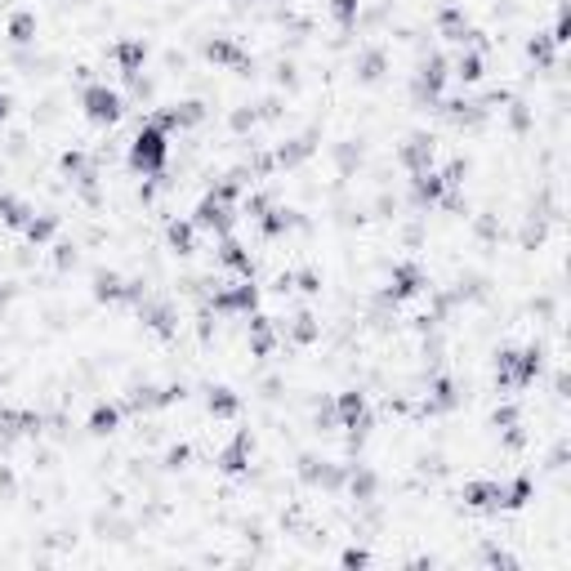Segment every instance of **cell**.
<instances>
[{
  "instance_id": "38",
  "label": "cell",
  "mask_w": 571,
  "mask_h": 571,
  "mask_svg": "<svg viewBox=\"0 0 571 571\" xmlns=\"http://www.w3.org/2000/svg\"><path fill=\"white\" fill-rule=\"evenodd\" d=\"M553 50H558V45H553V36H535V41H527V54H531L540 68H549V63H553Z\"/></svg>"
},
{
  "instance_id": "14",
  "label": "cell",
  "mask_w": 571,
  "mask_h": 571,
  "mask_svg": "<svg viewBox=\"0 0 571 571\" xmlns=\"http://www.w3.org/2000/svg\"><path fill=\"white\" fill-rule=\"evenodd\" d=\"M300 473H304V482H313V487H326V491H335V487H344V469H335L331 460H313V455H304L300 460Z\"/></svg>"
},
{
  "instance_id": "47",
  "label": "cell",
  "mask_w": 571,
  "mask_h": 571,
  "mask_svg": "<svg viewBox=\"0 0 571 571\" xmlns=\"http://www.w3.org/2000/svg\"><path fill=\"white\" fill-rule=\"evenodd\" d=\"M513 125L527 130V108H522V103H513Z\"/></svg>"
},
{
  "instance_id": "32",
  "label": "cell",
  "mask_w": 571,
  "mask_h": 571,
  "mask_svg": "<svg viewBox=\"0 0 571 571\" xmlns=\"http://www.w3.org/2000/svg\"><path fill=\"white\" fill-rule=\"evenodd\" d=\"M455 76H460L464 85L482 81V54H478V50H464V54L455 59Z\"/></svg>"
},
{
  "instance_id": "8",
  "label": "cell",
  "mask_w": 571,
  "mask_h": 571,
  "mask_svg": "<svg viewBox=\"0 0 571 571\" xmlns=\"http://www.w3.org/2000/svg\"><path fill=\"white\" fill-rule=\"evenodd\" d=\"M464 509L473 513H500L504 509V482H491V478H478V482H464Z\"/></svg>"
},
{
  "instance_id": "49",
  "label": "cell",
  "mask_w": 571,
  "mask_h": 571,
  "mask_svg": "<svg viewBox=\"0 0 571 571\" xmlns=\"http://www.w3.org/2000/svg\"><path fill=\"white\" fill-rule=\"evenodd\" d=\"M5 300H10V291H0V304H5Z\"/></svg>"
},
{
  "instance_id": "33",
  "label": "cell",
  "mask_w": 571,
  "mask_h": 571,
  "mask_svg": "<svg viewBox=\"0 0 571 571\" xmlns=\"http://www.w3.org/2000/svg\"><path fill=\"white\" fill-rule=\"evenodd\" d=\"M513 375H518V349L495 353V384L500 389H513Z\"/></svg>"
},
{
  "instance_id": "48",
  "label": "cell",
  "mask_w": 571,
  "mask_h": 571,
  "mask_svg": "<svg viewBox=\"0 0 571 571\" xmlns=\"http://www.w3.org/2000/svg\"><path fill=\"white\" fill-rule=\"evenodd\" d=\"M10 117V94H0V121Z\"/></svg>"
},
{
  "instance_id": "17",
  "label": "cell",
  "mask_w": 571,
  "mask_h": 571,
  "mask_svg": "<svg viewBox=\"0 0 571 571\" xmlns=\"http://www.w3.org/2000/svg\"><path fill=\"white\" fill-rule=\"evenodd\" d=\"M438 32H442V41H455V45H464V41L473 36V28H469L464 10H455V5H446V10L438 14Z\"/></svg>"
},
{
  "instance_id": "46",
  "label": "cell",
  "mask_w": 571,
  "mask_h": 571,
  "mask_svg": "<svg viewBox=\"0 0 571 571\" xmlns=\"http://www.w3.org/2000/svg\"><path fill=\"white\" fill-rule=\"evenodd\" d=\"M68 263H76V250L72 245H59V268H68Z\"/></svg>"
},
{
  "instance_id": "5",
  "label": "cell",
  "mask_w": 571,
  "mask_h": 571,
  "mask_svg": "<svg viewBox=\"0 0 571 571\" xmlns=\"http://www.w3.org/2000/svg\"><path fill=\"white\" fill-rule=\"evenodd\" d=\"M420 286H424V268L415 259H402L393 272H389V286H384V304H406L411 295H420Z\"/></svg>"
},
{
  "instance_id": "34",
  "label": "cell",
  "mask_w": 571,
  "mask_h": 571,
  "mask_svg": "<svg viewBox=\"0 0 571 571\" xmlns=\"http://www.w3.org/2000/svg\"><path fill=\"white\" fill-rule=\"evenodd\" d=\"M250 349L263 358V353H272V326H268V318H250Z\"/></svg>"
},
{
  "instance_id": "29",
  "label": "cell",
  "mask_w": 571,
  "mask_h": 571,
  "mask_svg": "<svg viewBox=\"0 0 571 571\" xmlns=\"http://www.w3.org/2000/svg\"><path fill=\"white\" fill-rule=\"evenodd\" d=\"M0 219H5L10 228H28V219H32V210L19 201V197H10V192H0Z\"/></svg>"
},
{
  "instance_id": "37",
  "label": "cell",
  "mask_w": 571,
  "mask_h": 571,
  "mask_svg": "<svg viewBox=\"0 0 571 571\" xmlns=\"http://www.w3.org/2000/svg\"><path fill=\"white\" fill-rule=\"evenodd\" d=\"M358 5H362V0H331V14H335V23H340L344 32L358 23Z\"/></svg>"
},
{
  "instance_id": "13",
  "label": "cell",
  "mask_w": 571,
  "mask_h": 571,
  "mask_svg": "<svg viewBox=\"0 0 571 571\" xmlns=\"http://www.w3.org/2000/svg\"><path fill=\"white\" fill-rule=\"evenodd\" d=\"M143 63H148V41L125 36V41L117 45V68H121V76H125V81H139V76H143Z\"/></svg>"
},
{
  "instance_id": "44",
  "label": "cell",
  "mask_w": 571,
  "mask_h": 571,
  "mask_svg": "<svg viewBox=\"0 0 571 571\" xmlns=\"http://www.w3.org/2000/svg\"><path fill=\"white\" fill-rule=\"evenodd\" d=\"M183 460H188V446H174V451H170V455H165V464H170V469H179V464H183Z\"/></svg>"
},
{
  "instance_id": "22",
  "label": "cell",
  "mask_w": 571,
  "mask_h": 571,
  "mask_svg": "<svg viewBox=\"0 0 571 571\" xmlns=\"http://www.w3.org/2000/svg\"><path fill=\"white\" fill-rule=\"evenodd\" d=\"M300 219H295V210H286V205H268L263 214H259V228H263V237H286Z\"/></svg>"
},
{
  "instance_id": "41",
  "label": "cell",
  "mask_w": 571,
  "mask_h": 571,
  "mask_svg": "<svg viewBox=\"0 0 571 571\" xmlns=\"http://www.w3.org/2000/svg\"><path fill=\"white\" fill-rule=\"evenodd\" d=\"M513 424H518V411L513 406H500L495 411V429H513Z\"/></svg>"
},
{
  "instance_id": "15",
  "label": "cell",
  "mask_w": 571,
  "mask_h": 571,
  "mask_svg": "<svg viewBox=\"0 0 571 571\" xmlns=\"http://www.w3.org/2000/svg\"><path fill=\"white\" fill-rule=\"evenodd\" d=\"M134 309H139V318H143V322H148L157 335H174V309H170L165 300H152V295H143Z\"/></svg>"
},
{
  "instance_id": "10",
  "label": "cell",
  "mask_w": 571,
  "mask_h": 571,
  "mask_svg": "<svg viewBox=\"0 0 571 571\" xmlns=\"http://www.w3.org/2000/svg\"><path fill=\"white\" fill-rule=\"evenodd\" d=\"M250 455H254V438L241 429V433H237V438H232V442L219 451V469H223L228 478H241V473L250 469Z\"/></svg>"
},
{
  "instance_id": "16",
  "label": "cell",
  "mask_w": 571,
  "mask_h": 571,
  "mask_svg": "<svg viewBox=\"0 0 571 571\" xmlns=\"http://www.w3.org/2000/svg\"><path fill=\"white\" fill-rule=\"evenodd\" d=\"M433 152H438V148H433L429 134H411V139L402 143V165H406L411 174H415V170H429V165H433Z\"/></svg>"
},
{
  "instance_id": "39",
  "label": "cell",
  "mask_w": 571,
  "mask_h": 571,
  "mask_svg": "<svg viewBox=\"0 0 571 571\" xmlns=\"http://www.w3.org/2000/svg\"><path fill=\"white\" fill-rule=\"evenodd\" d=\"M295 340H300V344H313V340H318V326H313V318H295Z\"/></svg>"
},
{
  "instance_id": "18",
  "label": "cell",
  "mask_w": 571,
  "mask_h": 571,
  "mask_svg": "<svg viewBox=\"0 0 571 571\" xmlns=\"http://www.w3.org/2000/svg\"><path fill=\"white\" fill-rule=\"evenodd\" d=\"M219 263H223V268H232L237 277H254V263H250L245 245H241V241H232L228 232H223V241H219Z\"/></svg>"
},
{
  "instance_id": "36",
  "label": "cell",
  "mask_w": 571,
  "mask_h": 571,
  "mask_svg": "<svg viewBox=\"0 0 571 571\" xmlns=\"http://www.w3.org/2000/svg\"><path fill=\"white\" fill-rule=\"evenodd\" d=\"M304 157H313V139H295V143H286V148L277 152L281 165H300Z\"/></svg>"
},
{
  "instance_id": "28",
  "label": "cell",
  "mask_w": 571,
  "mask_h": 571,
  "mask_svg": "<svg viewBox=\"0 0 571 571\" xmlns=\"http://www.w3.org/2000/svg\"><path fill=\"white\" fill-rule=\"evenodd\" d=\"M63 170H68L81 188H94V165H90L85 152H63Z\"/></svg>"
},
{
  "instance_id": "40",
  "label": "cell",
  "mask_w": 571,
  "mask_h": 571,
  "mask_svg": "<svg viewBox=\"0 0 571 571\" xmlns=\"http://www.w3.org/2000/svg\"><path fill=\"white\" fill-rule=\"evenodd\" d=\"M482 558H487V562H491V567H509V571H513V567H518V558H513V553H504V549H487V553H482Z\"/></svg>"
},
{
  "instance_id": "23",
  "label": "cell",
  "mask_w": 571,
  "mask_h": 571,
  "mask_svg": "<svg viewBox=\"0 0 571 571\" xmlns=\"http://www.w3.org/2000/svg\"><path fill=\"white\" fill-rule=\"evenodd\" d=\"M460 402V393H455V380H433V389H429V402H424V411L429 415H442V411H451Z\"/></svg>"
},
{
  "instance_id": "19",
  "label": "cell",
  "mask_w": 571,
  "mask_h": 571,
  "mask_svg": "<svg viewBox=\"0 0 571 571\" xmlns=\"http://www.w3.org/2000/svg\"><path fill=\"white\" fill-rule=\"evenodd\" d=\"M544 371V353L531 344V349H518V375H513V389H531Z\"/></svg>"
},
{
  "instance_id": "6",
  "label": "cell",
  "mask_w": 571,
  "mask_h": 571,
  "mask_svg": "<svg viewBox=\"0 0 571 571\" xmlns=\"http://www.w3.org/2000/svg\"><path fill=\"white\" fill-rule=\"evenodd\" d=\"M442 85H446V59L442 54H429L424 63H420V72H415V103H429V108H438L442 103Z\"/></svg>"
},
{
  "instance_id": "31",
  "label": "cell",
  "mask_w": 571,
  "mask_h": 571,
  "mask_svg": "<svg viewBox=\"0 0 571 571\" xmlns=\"http://www.w3.org/2000/svg\"><path fill=\"white\" fill-rule=\"evenodd\" d=\"M535 495V482L522 473V478H513V482H504V509H522L527 500Z\"/></svg>"
},
{
  "instance_id": "35",
  "label": "cell",
  "mask_w": 571,
  "mask_h": 571,
  "mask_svg": "<svg viewBox=\"0 0 571 571\" xmlns=\"http://www.w3.org/2000/svg\"><path fill=\"white\" fill-rule=\"evenodd\" d=\"M349 487H353V495H358V500H375L380 478H375L371 469H353V473H349Z\"/></svg>"
},
{
  "instance_id": "27",
  "label": "cell",
  "mask_w": 571,
  "mask_h": 571,
  "mask_svg": "<svg viewBox=\"0 0 571 571\" xmlns=\"http://www.w3.org/2000/svg\"><path fill=\"white\" fill-rule=\"evenodd\" d=\"M10 41H14V45H32V41H36V14H32V10H19V14L10 19Z\"/></svg>"
},
{
  "instance_id": "1",
  "label": "cell",
  "mask_w": 571,
  "mask_h": 571,
  "mask_svg": "<svg viewBox=\"0 0 571 571\" xmlns=\"http://www.w3.org/2000/svg\"><path fill=\"white\" fill-rule=\"evenodd\" d=\"M170 161V130H161L157 121H143L134 143H130V170L143 179H157Z\"/></svg>"
},
{
  "instance_id": "30",
  "label": "cell",
  "mask_w": 571,
  "mask_h": 571,
  "mask_svg": "<svg viewBox=\"0 0 571 571\" xmlns=\"http://www.w3.org/2000/svg\"><path fill=\"white\" fill-rule=\"evenodd\" d=\"M380 76H384V50H366V54H358V81L375 85Z\"/></svg>"
},
{
  "instance_id": "21",
  "label": "cell",
  "mask_w": 571,
  "mask_h": 571,
  "mask_svg": "<svg viewBox=\"0 0 571 571\" xmlns=\"http://www.w3.org/2000/svg\"><path fill=\"white\" fill-rule=\"evenodd\" d=\"M205 411H210L214 420H237V415H241V398H237L232 389H223V384H219V389H210V393H205Z\"/></svg>"
},
{
  "instance_id": "2",
  "label": "cell",
  "mask_w": 571,
  "mask_h": 571,
  "mask_svg": "<svg viewBox=\"0 0 571 571\" xmlns=\"http://www.w3.org/2000/svg\"><path fill=\"white\" fill-rule=\"evenodd\" d=\"M237 192H241V179L232 174V179H223L214 192H205L201 201H197V210H192V223H197V232H228L232 228V205H237Z\"/></svg>"
},
{
  "instance_id": "11",
  "label": "cell",
  "mask_w": 571,
  "mask_h": 571,
  "mask_svg": "<svg viewBox=\"0 0 571 571\" xmlns=\"http://www.w3.org/2000/svg\"><path fill=\"white\" fill-rule=\"evenodd\" d=\"M201 117H205V103L188 99V103H170V108H161L152 121H157L161 130H188V125H201Z\"/></svg>"
},
{
  "instance_id": "7",
  "label": "cell",
  "mask_w": 571,
  "mask_h": 571,
  "mask_svg": "<svg viewBox=\"0 0 571 571\" xmlns=\"http://www.w3.org/2000/svg\"><path fill=\"white\" fill-rule=\"evenodd\" d=\"M94 295L103 304H139L148 291H143V281H125L121 272H99L94 277Z\"/></svg>"
},
{
  "instance_id": "9",
  "label": "cell",
  "mask_w": 571,
  "mask_h": 571,
  "mask_svg": "<svg viewBox=\"0 0 571 571\" xmlns=\"http://www.w3.org/2000/svg\"><path fill=\"white\" fill-rule=\"evenodd\" d=\"M446 179H442V170H415L411 174V197H415V205H438V201H446Z\"/></svg>"
},
{
  "instance_id": "4",
  "label": "cell",
  "mask_w": 571,
  "mask_h": 571,
  "mask_svg": "<svg viewBox=\"0 0 571 571\" xmlns=\"http://www.w3.org/2000/svg\"><path fill=\"white\" fill-rule=\"evenodd\" d=\"M81 108H85V117H90L94 125H117V121H121V112H125V99H121L112 85L94 81V85H85V90H81Z\"/></svg>"
},
{
  "instance_id": "24",
  "label": "cell",
  "mask_w": 571,
  "mask_h": 571,
  "mask_svg": "<svg viewBox=\"0 0 571 571\" xmlns=\"http://www.w3.org/2000/svg\"><path fill=\"white\" fill-rule=\"evenodd\" d=\"M117 424H121V406H112V402H99V406L90 411V433H94V438H108V433H117Z\"/></svg>"
},
{
  "instance_id": "12",
  "label": "cell",
  "mask_w": 571,
  "mask_h": 571,
  "mask_svg": "<svg viewBox=\"0 0 571 571\" xmlns=\"http://www.w3.org/2000/svg\"><path fill=\"white\" fill-rule=\"evenodd\" d=\"M41 415L36 411H0V442H14V438H32L41 433Z\"/></svg>"
},
{
  "instance_id": "25",
  "label": "cell",
  "mask_w": 571,
  "mask_h": 571,
  "mask_svg": "<svg viewBox=\"0 0 571 571\" xmlns=\"http://www.w3.org/2000/svg\"><path fill=\"white\" fill-rule=\"evenodd\" d=\"M54 232H59V214H32V219H28V228H23V237H28L32 245L54 241Z\"/></svg>"
},
{
  "instance_id": "43",
  "label": "cell",
  "mask_w": 571,
  "mask_h": 571,
  "mask_svg": "<svg viewBox=\"0 0 571 571\" xmlns=\"http://www.w3.org/2000/svg\"><path fill=\"white\" fill-rule=\"evenodd\" d=\"M331 424H335V406H322L318 411V429H331Z\"/></svg>"
},
{
  "instance_id": "26",
  "label": "cell",
  "mask_w": 571,
  "mask_h": 571,
  "mask_svg": "<svg viewBox=\"0 0 571 571\" xmlns=\"http://www.w3.org/2000/svg\"><path fill=\"white\" fill-rule=\"evenodd\" d=\"M165 237H170V250L192 254V245H197V223H192V219H174V223L165 228Z\"/></svg>"
},
{
  "instance_id": "20",
  "label": "cell",
  "mask_w": 571,
  "mask_h": 571,
  "mask_svg": "<svg viewBox=\"0 0 571 571\" xmlns=\"http://www.w3.org/2000/svg\"><path fill=\"white\" fill-rule=\"evenodd\" d=\"M205 59H210V63H223V68H245V50H241L237 41H228V36L205 41Z\"/></svg>"
},
{
  "instance_id": "42",
  "label": "cell",
  "mask_w": 571,
  "mask_h": 571,
  "mask_svg": "<svg viewBox=\"0 0 571 571\" xmlns=\"http://www.w3.org/2000/svg\"><path fill=\"white\" fill-rule=\"evenodd\" d=\"M366 562H371L366 549H349V553H344V567H366Z\"/></svg>"
},
{
  "instance_id": "45",
  "label": "cell",
  "mask_w": 571,
  "mask_h": 571,
  "mask_svg": "<svg viewBox=\"0 0 571 571\" xmlns=\"http://www.w3.org/2000/svg\"><path fill=\"white\" fill-rule=\"evenodd\" d=\"M300 281H304V291H309V295H318V291H322V286H318V272H300Z\"/></svg>"
},
{
  "instance_id": "3",
  "label": "cell",
  "mask_w": 571,
  "mask_h": 571,
  "mask_svg": "<svg viewBox=\"0 0 571 571\" xmlns=\"http://www.w3.org/2000/svg\"><path fill=\"white\" fill-rule=\"evenodd\" d=\"M210 309L219 313V318H250L254 309H259V291H254V277H241V281H232V286H223V291H214L210 295Z\"/></svg>"
}]
</instances>
